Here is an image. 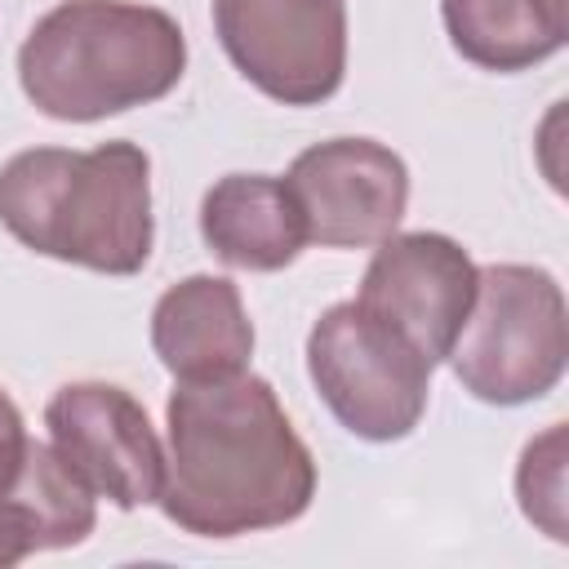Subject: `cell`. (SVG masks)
Segmentation results:
<instances>
[{
    "label": "cell",
    "mask_w": 569,
    "mask_h": 569,
    "mask_svg": "<svg viewBox=\"0 0 569 569\" xmlns=\"http://www.w3.org/2000/svg\"><path fill=\"white\" fill-rule=\"evenodd\" d=\"M187 40L173 13L138 0H62L18 49V80L31 107L89 124L147 107L178 89Z\"/></svg>",
    "instance_id": "3957f363"
},
{
    "label": "cell",
    "mask_w": 569,
    "mask_h": 569,
    "mask_svg": "<svg viewBox=\"0 0 569 569\" xmlns=\"http://www.w3.org/2000/svg\"><path fill=\"white\" fill-rule=\"evenodd\" d=\"M520 511L556 542H565V422H551L538 440L525 445L516 471Z\"/></svg>",
    "instance_id": "5bb4252c"
},
{
    "label": "cell",
    "mask_w": 569,
    "mask_h": 569,
    "mask_svg": "<svg viewBox=\"0 0 569 569\" xmlns=\"http://www.w3.org/2000/svg\"><path fill=\"white\" fill-rule=\"evenodd\" d=\"M231 67L284 107H316L347 76V0H213Z\"/></svg>",
    "instance_id": "8992f818"
},
{
    "label": "cell",
    "mask_w": 569,
    "mask_h": 569,
    "mask_svg": "<svg viewBox=\"0 0 569 569\" xmlns=\"http://www.w3.org/2000/svg\"><path fill=\"white\" fill-rule=\"evenodd\" d=\"M151 347L178 382H218L249 369L253 325L222 276H187L151 311Z\"/></svg>",
    "instance_id": "30bf717a"
},
{
    "label": "cell",
    "mask_w": 569,
    "mask_h": 569,
    "mask_svg": "<svg viewBox=\"0 0 569 569\" xmlns=\"http://www.w3.org/2000/svg\"><path fill=\"white\" fill-rule=\"evenodd\" d=\"M93 493L62 467L53 445L31 440L13 485L0 493V569L31 551L76 547L93 533Z\"/></svg>",
    "instance_id": "7c38bea8"
},
{
    "label": "cell",
    "mask_w": 569,
    "mask_h": 569,
    "mask_svg": "<svg viewBox=\"0 0 569 569\" xmlns=\"http://www.w3.org/2000/svg\"><path fill=\"white\" fill-rule=\"evenodd\" d=\"M449 44L485 71H525L565 49L569 0H440Z\"/></svg>",
    "instance_id": "4fadbf2b"
},
{
    "label": "cell",
    "mask_w": 569,
    "mask_h": 569,
    "mask_svg": "<svg viewBox=\"0 0 569 569\" xmlns=\"http://www.w3.org/2000/svg\"><path fill=\"white\" fill-rule=\"evenodd\" d=\"M4 231L58 262L133 276L151 258V160L133 142L31 147L0 169Z\"/></svg>",
    "instance_id": "7a4b0ae2"
},
{
    "label": "cell",
    "mask_w": 569,
    "mask_h": 569,
    "mask_svg": "<svg viewBox=\"0 0 569 569\" xmlns=\"http://www.w3.org/2000/svg\"><path fill=\"white\" fill-rule=\"evenodd\" d=\"M160 511L196 538H240L298 520L316 498V458L267 378L178 382L164 409Z\"/></svg>",
    "instance_id": "6da1fadb"
},
{
    "label": "cell",
    "mask_w": 569,
    "mask_h": 569,
    "mask_svg": "<svg viewBox=\"0 0 569 569\" xmlns=\"http://www.w3.org/2000/svg\"><path fill=\"white\" fill-rule=\"evenodd\" d=\"M200 236L236 271H280L307 244L302 213L271 173L218 178L200 200Z\"/></svg>",
    "instance_id": "8fae6325"
},
{
    "label": "cell",
    "mask_w": 569,
    "mask_h": 569,
    "mask_svg": "<svg viewBox=\"0 0 569 569\" xmlns=\"http://www.w3.org/2000/svg\"><path fill=\"white\" fill-rule=\"evenodd\" d=\"M431 360L369 307L338 302L307 333V373L329 413L360 440H405L427 409Z\"/></svg>",
    "instance_id": "5b68a950"
},
{
    "label": "cell",
    "mask_w": 569,
    "mask_h": 569,
    "mask_svg": "<svg viewBox=\"0 0 569 569\" xmlns=\"http://www.w3.org/2000/svg\"><path fill=\"white\" fill-rule=\"evenodd\" d=\"M476 298V262L440 231L387 236L360 280L356 302L405 333L431 365H440Z\"/></svg>",
    "instance_id": "9c48e42d"
},
{
    "label": "cell",
    "mask_w": 569,
    "mask_h": 569,
    "mask_svg": "<svg viewBox=\"0 0 569 569\" xmlns=\"http://www.w3.org/2000/svg\"><path fill=\"white\" fill-rule=\"evenodd\" d=\"M284 187L302 213L307 244L320 249H373L396 236L409 204L405 160L373 138H329L307 147Z\"/></svg>",
    "instance_id": "ba28073f"
},
{
    "label": "cell",
    "mask_w": 569,
    "mask_h": 569,
    "mask_svg": "<svg viewBox=\"0 0 569 569\" xmlns=\"http://www.w3.org/2000/svg\"><path fill=\"white\" fill-rule=\"evenodd\" d=\"M569 356L565 293L542 267L493 262L476 271V298L449 347L453 378L485 405L547 396Z\"/></svg>",
    "instance_id": "277c9868"
},
{
    "label": "cell",
    "mask_w": 569,
    "mask_h": 569,
    "mask_svg": "<svg viewBox=\"0 0 569 569\" xmlns=\"http://www.w3.org/2000/svg\"><path fill=\"white\" fill-rule=\"evenodd\" d=\"M49 445L62 467L120 511L160 498L164 445L147 409L116 382H67L44 405Z\"/></svg>",
    "instance_id": "52a82bcc"
},
{
    "label": "cell",
    "mask_w": 569,
    "mask_h": 569,
    "mask_svg": "<svg viewBox=\"0 0 569 569\" xmlns=\"http://www.w3.org/2000/svg\"><path fill=\"white\" fill-rule=\"evenodd\" d=\"M27 445H31V436H27V427H22V413H18V405L0 391V493L13 485V476H18L22 458H27Z\"/></svg>",
    "instance_id": "9a60e30c"
}]
</instances>
